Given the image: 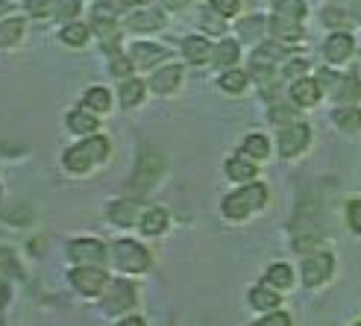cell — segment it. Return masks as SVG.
<instances>
[{
    "label": "cell",
    "mask_w": 361,
    "mask_h": 326,
    "mask_svg": "<svg viewBox=\"0 0 361 326\" xmlns=\"http://www.w3.org/2000/svg\"><path fill=\"white\" fill-rule=\"evenodd\" d=\"M106 153H109V138L92 135V138L74 144V147L65 153V168L74 171V174H82V171H88L92 165H97V162H103Z\"/></svg>",
    "instance_id": "cell-1"
},
{
    "label": "cell",
    "mask_w": 361,
    "mask_h": 326,
    "mask_svg": "<svg viewBox=\"0 0 361 326\" xmlns=\"http://www.w3.org/2000/svg\"><path fill=\"white\" fill-rule=\"evenodd\" d=\"M264 200H267V188L262 183L244 186L224 200V215L229 217V221H241V217H247L250 212H259L264 206Z\"/></svg>",
    "instance_id": "cell-2"
},
{
    "label": "cell",
    "mask_w": 361,
    "mask_h": 326,
    "mask_svg": "<svg viewBox=\"0 0 361 326\" xmlns=\"http://www.w3.org/2000/svg\"><path fill=\"white\" fill-rule=\"evenodd\" d=\"M161 171H165V159H161V153H156V150H144L141 159H138L135 176H133V188H141V191L153 188V183L161 176Z\"/></svg>",
    "instance_id": "cell-3"
},
{
    "label": "cell",
    "mask_w": 361,
    "mask_h": 326,
    "mask_svg": "<svg viewBox=\"0 0 361 326\" xmlns=\"http://www.w3.org/2000/svg\"><path fill=\"white\" fill-rule=\"evenodd\" d=\"M71 282H74L77 291H82L88 297L103 294L106 288H109V277H106L100 267H92V265H82V267L71 270Z\"/></svg>",
    "instance_id": "cell-4"
},
{
    "label": "cell",
    "mask_w": 361,
    "mask_h": 326,
    "mask_svg": "<svg viewBox=\"0 0 361 326\" xmlns=\"http://www.w3.org/2000/svg\"><path fill=\"white\" fill-rule=\"evenodd\" d=\"M115 262H118V267L130 270V274H141V270H147V265H150V253L135 241H118Z\"/></svg>",
    "instance_id": "cell-5"
},
{
    "label": "cell",
    "mask_w": 361,
    "mask_h": 326,
    "mask_svg": "<svg viewBox=\"0 0 361 326\" xmlns=\"http://www.w3.org/2000/svg\"><path fill=\"white\" fill-rule=\"evenodd\" d=\"M305 144H309V126H305V123H288L285 130L279 133V153L285 159L302 153Z\"/></svg>",
    "instance_id": "cell-6"
},
{
    "label": "cell",
    "mask_w": 361,
    "mask_h": 326,
    "mask_svg": "<svg viewBox=\"0 0 361 326\" xmlns=\"http://www.w3.org/2000/svg\"><path fill=\"white\" fill-rule=\"evenodd\" d=\"M332 274V256L329 253H314V256H309L302 262V279L305 285H320V282H326Z\"/></svg>",
    "instance_id": "cell-7"
},
{
    "label": "cell",
    "mask_w": 361,
    "mask_h": 326,
    "mask_svg": "<svg viewBox=\"0 0 361 326\" xmlns=\"http://www.w3.org/2000/svg\"><path fill=\"white\" fill-rule=\"evenodd\" d=\"M106 312H126L135 306V288L130 282H112L109 291H106Z\"/></svg>",
    "instance_id": "cell-8"
},
{
    "label": "cell",
    "mask_w": 361,
    "mask_h": 326,
    "mask_svg": "<svg viewBox=\"0 0 361 326\" xmlns=\"http://www.w3.org/2000/svg\"><path fill=\"white\" fill-rule=\"evenodd\" d=\"M68 253L74 256L77 262H103L106 259V247L100 244V241H94V239H80V241H71V247H68Z\"/></svg>",
    "instance_id": "cell-9"
},
{
    "label": "cell",
    "mask_w": 361,
    "mask_h": 326,
    "mask_svg": "<svg viewBox=\"0 0 361 326\" xmlns=\"http://www.w3.org/2000/svg\"><path fill=\"white\" fill-rule=\"evenodd\" d=\"M165 56H168V50H165V47L147 44V42H138V44L133 47V53H130L133 65H138V68H153L156 62H161Z\"/></svg>",
    "instance_id": "cell-10"
},
{
    "label": "cell",
    "mask_w": 361,
    "mask_h": 326,
    "mask_svg": "<svg viewBox=\"0 0 361 326\" xmlns=\"http://www.w3.org/2000/svg\"><path fill=\"white\" fill-rule=\"evenodd\" d=\"M179 80H183V68H179V65H168V68H161V71H156V74H153L150 88H153L156 95H171L173 88L179 85Z\"/></svg>",
    "instance_id": "cell-11"
},
{
    "label": "cell",
    "mask_w": 361,
    "mask_h": 326,
    "mask_svg": "<svg viewBox=\"0 0 361 326\" xmlns=\"http://www.w3.org/2000/svg\"><path fill=\"white\" fill-rule=\"evenodd\" d=\"M323 53H326V59L329 62H344L353 56V39L344 32H335L326 39V47H323Z\"/></svg>",
    "instance_id": "cell-12"
},
{
    "label": "cell",
    "mask_w": 361,
    "mask_h": 326,
    "mask_svg": "<svg viewBox=\"0 0 361 326\" xmlns=\"http://www.w3.org/2000/svg\"><path fill=\"white\" fill-rule=\"evenodd\" d=\"M141 206L135 200H121V203H112L109 206V221L121 224V227H130V224H138L141 217H138Z\"/></svg>",
    "instance_id": "cell-13"
},
{
    "label": "cell",
    "mask_w": 361,
    "mask_h": 326,
    "mask_svg": "<svg viewBox=\"0 0 361 326\" xmlns=\"http://www.w3.org/2000/svg\"><path fill=\"white\" fill-rule=\"evenodd\" d=\"M291 97L297 106H314L320 100V83L317 80H297L291 88Z\"/></svg>",
    "instance_id": "cell-14"
},
{
    "label": "cell",
    "mask_w": 361,
    "mask_h": 326,
    "mask_svg": "<svg viewBox=\"0 0 361 326\" xmlns=\"http://www.w3.org/2000/svg\"><path fill=\"white\" fill-rule=\"evenodd\" d=\"M212 53H214V47H212L206 39H200V35H191V39H185V59H188L191 65L209 62Z\"/></svg>",
    "instance_id": "cell-15"
},
{
    "label": "cell",
    "mask_w": 361,
    "mask_h": 326,
    "mask_svg": "<svg viewBox=\"0 0 361 326\" xmlns=\"http://www.w3.org/2000/svg\"><path fill=\"white\" fill-rule=\"evenodd\" d=\"M141 232L144 235H159L161 229L168 227V212L165 209H150V212H144L141 215Z\"/></svg>",
    "instance_id": "cell-16"
},
{
    "label": "cell",
    "mask_w": 361,
    "mask_h": 326,
    "mask_svg": "<svg viewBox=\"0 0 361 326\" xmlns=\"http://www.w3.org/2000/svg\"><path fill=\"white\" fill-rule=\"evenodd\" d=\"M270 30H274V35H276V39H282V42H297L302 35L297 21H288V18H279V15L270 21Z\"/></svg>",
    "instance_id": "cell-17"
},
{
    "label": "cell",
    "mask_w": 361,
    "mask_h": 326,
    "mask_svg": "<svg viewBox=\"0 0 361 326\" xmlns=\"http://www.w3.org/2000/svg\"><path fill=\"white\" fill-rule=\"evenodd\" d=\"M226 176L235 179V183H247V179L256 176V165H250L247 159H229L226 162Z\"/></svg>",
    "instance_id": "cell-18"
},
{
    "label": "cell",
    "mask_w": 361,
    "mask_h": 326,
    "mask_svg": "<svg viewBox=\"0 0 361 326\" xmlns=\"http://www.w3.org/2000/svg\"><path fill=\"white\" fill-rule=\"evenodd\" d=\"M82 106L88 109V112H106V109L112 106V97H109V92H106V88H88Z\"/></svg>",
    "instance_id": "cell-19"
},
{
    "label": "cell",
    "mask_w": 361,
    "mask_h": 326,
    "mask_svg": "<svg viewBox=\"0 0 361 326\" xmlns=\"http://www.w3.org/2000/svg\"><path fill=\"white\" fill-rule=\"evenodd\" d=\"M212 59H214V65H218V68H232L238 62V44L235 42L218 44V47H214V53H212Z\"/></svg>",
    "instance_id": "cell-20"
},
{
    "label": "cell",
    "mask_w": 361,
    "mask_h": 326,
    "mask_svg": "<svg viewBox=\"0 0 361 326\" xmlns=\"http://www.w3.org/2000/svg\"><path fill=\"white\" fill-rule=\"evenodd\" d=\"M68 126H71L74 133H80V135H88V133L97 130V118L88 115V112H71V115H68Z\"/></svg>",
    "instance_id": "cell-21"
},
{
    "label": "cell",
    "mask_w": 361,
    "mask_h": 326,
    "mask_svg": "<svg viewBox=\"0 0 361 326\" xmlns=\"http://www.w3.org/2000/svg\"><path fill=\"white\" fill-rule=\"evenodd\" d=\"M24 32V21H18V18H9V21L0 24V47H12L18 39H21Z\"/></svg>",
    "instance_id": "cell-22"
},
{
    "label": "cell",
    "mask_w": 361,
    "mask_h": 326,
    "mask_svg": "<svg viewBox=\"0 0 361 326\" xmlns=\"http://www.w3.org/2000/svg\"><path fill=\"white\" fill-rule=\"evenodd\" d=\"M267 285L270 288H291V282H294V274H291V267L288 265H274L267 270Z\"/></svg>",
    "instance_id": "cell-23"
},
{
    "label": "cell",
    "mask_w": 361,
    "mask_h": 326,
    "mask_svg": "<svg viewBox=\"0 0 361 326\" xmlns=\"http://www.w3.org/2000/svg\"><path fill=\"white\" fill-rule=\"evenodd\" d=\"M159 24H161V12L159 9H144V12H135L130 18L133 30H156Z\"/></svg>",
    "instance_id": "cell-24"
},
{
    "label": "cell",
    "mask_w": 361,
    "mask_h": 326,
    "mask_svg": "<svg viewBox=\"0 0 361 326\" xmlns=\"http://www.w3.org/2000/svg\"><path fill=\"white\" fill-rule=\"evenodd\" d=\"M221 88L229 95H241L247 88V74L244 71H226V74L221 77Z\"/></svg>",
    "instance_id": "cell-25"
},
{
    "label": "cell",
    "mask_w": 361,
    "mask_h": 326,
    "mask_svg": "<svg viewBox=\"0 0 361 326\" xmlns=\"http://www.w3.org/2000/svg\"><path fill=\"white\" fill-rule=\"evenodd\" d=\"M276 15L288 18V21H300L305 15V4L302 0H276Z\"/></svg>",
    "instance_id": "cell-26"
},
{
    "label": "cell",
    "mask_w": 361,
    "mask_h": 326,
    "mask_svg": "<svg viewBox=\"0 0 361 326\" xmlns=\"http://www.w3.org/2000/svg\"><path fill=\"white\" fill-rule=\"evenodd\" d=\"M62 42L71 44V47H82L88 42V27L85 24H68L62 30Z\"/></svg>",
    "instance_id": "cell-27"
},
{
    "label": "cell",
    "mask_w": 361,
    "mask_h": 326,
    "mask_svg": "<svg viewBox=\"0 0 361 326\" xmlns=\"http://www.w3.org/2000/svg\"><path fill=\"white\" fill-rule=\"evenodd\" d=\"M144 97V83L141 80H126L121 85V103L123 106H135Z\"/></svg>",
    "instance_id": "cell-28"
},
{
    "label": "cell",
    "mask_w": 361,
    "mask_h": 326,
    "mask_svg": "<svg viewBox=\"0 0 361 326\" xmlns=\"http://www.w3.org/2000/svg\"><path fill=\"white\" fill-rule=\"evenodd\" d=\"M250 303L256 306V309H274V306H279V294L270 291V288H252Z\"/></svg>",
    "instance_id": "cell-29"
},
{
    "label": "cell",
    "mask_w": 361,
    "mask_h": 326,
    "mask_svg": "<svg viewBox=\"0 0 361 326\" xmlns=\"http://www.w3.org/2000/svg\"><path fill=\"white\" fill-rule=\"evenodd\" d=\"M335 121H338L341 130H347V133L361 130V112H358V109H338Z\"/></svg>",
    "instance_id": "cell-30"
},
{
    "label": "cell",
    "mask_w": 361,
    "mask_h": 326,
    "mask_svg": "<svg viewBox=\"0 0 361 326\" xmlns=\"http://www.w3.org/2000/svg\"><path fill=\"white\" fill-rule=\"evenodd\" d=\"M267 150H270V144H267L264 135H247V141H244V156H250V159H264Z\"/></svg>",
    "instance_id": "cell-31"
},
{
    "label": "cell",
    "mask_w": 361,
    "mask_h": 326,
    "mask_svg": "<svg viewBox=\"0 0 361 326\" xmlns=\"http://www.w3.org/2000/svg\"><path fill=\"white\" fill-rule=\"evenodd\" d=\"M341 100H358L361 97V83L355 77H347V80H341L338 85V92H335Z\"/></svg>",
    "instance_id": "cell-32"
},
{
    "label": "cell",
    "mask_w": 361,
    "mask_h": 326,
    "mask_svg": "<svg viewBox=\"0 0 361 326\" xmlns=\"http://www.w3.org/2000/svg\"><path fill=\"white\" fill-rule=\"evenodd\" d=\"M238 30H241V39H259V35H262V30H264V21H262V18H247V21L244 24H238Z\"/></svg>",
    "instance_id": "cell-33"
},
{
    "label": "cell",
    "mask_w": 361,
    "mask_h": 326,
    "mask_svg": "<svg viewBox=\"0 0 361 326\" xmlns=\"http://www.w3.org/2000/svg\"><path fill=\"white\" fill-rule=\"evenodd\" d=\"M80 15V0H56V18L59 21H71Z\"/></svg>",
    "instance_id": "cell-34"
},
{
    "label": "cell",
    "mask_w": 361,
    "mask_h": 326,
    "mask_svg": "<svg viewBox=\"0 0 361 326\" xmlns=\"http://www.w3.org/2000/svg\"><path fill=\"white\" fill-rule=\"evenodd\" d=\"M24 6L30 9V15H35V18H42V15H47V12H53V0H24Z\"/></svg>",
    "instance_id": "cell-35"
},
{
    "label": "cell",
    "mask_w": 361,
    "mask_h": 326,
    "mask_svg": "<svg viewBox=\"0 0 361 326\" xmlns=\"http://www.w3.org/2000/svg\"><path fill=\"white\" fill-rule=\"evenodd\" d=\"M212 6L218 9L221 15H226V18H229V15H235V12L241 9V0H212Z\"/></svg>",
    "instance_id": "cell-36"
},
{
    "label": "cell",
    "mask_w": 361,
    "mask_h": 326,
    "mask_svg": "<svg viewBox=\"0 0 361 326\" xmlns=\"http://www.w3.org/2000/svg\"><path fill=\"white\" fill-rule=\"evenodd\" d=\"M130 68H133V59H126V56L112 59V74L115 77H130Z\"/></svg>",
    "instance_id": "cell-37"
},
{
    "label": "cell",
    "mask_w": 361,
    "mask_h": 326,
    "mask_svg": "<svg viewBox=\"0 0 361 326\" xmlns=\"http://www.w3.org/2000/svg\"><path fill=\"white\" fill-rule=\"evenodd\" d=\"M347 217H350V227H353L355 232H361V200L350 203V212H347Z\"/></svg>",
    "instance_id": "cell-38"
},
{
    "label": "cell",
    "mask_w": 361,
    "mask_h": 326,
    "mask_svg": "<svg viewBox=\"0 0 361 326\" xmlns=\"http://www.w3.org/2000/svg\"><path fill=\"white\" fill-rule=\"evenodd\" d=\"M252 326H291V318H288V315H270V318L252 323Z\"/></svg>",
    "instance_id": "cell-39"
},
{
    "label": "cell",
    "mask_w": 361,
    "mask_h": 326,
    "mask_svg": "<svg viewBox=\"0 0 361 326\" xmlns=\"http://www.w3.org/2000/svg\"><path fill=\"white\" fill-rule=\"evenodd\" d=\"M270 118H274L276 123H291L294 121V112H291V109H285V106H276L274 112H270Z\"/></svg>",
    "instance_id": "cell-40"
},
{
    "label": "cell",
    "mask_w": 361,
    "mask_h": 326,
    "mask_svg": "<svg viewBox=\"0 0 361 326\" xmlns=\"http://www.w3.org/2000/svg\"><path fill=\"white\" fill-rule=\"evenodd\" d=\"M305 68H309V65H305L302 59H294L291 65H288V68H285V74H300V71H305Z\"/></svg>",
    "instance_id": "cell-41"
},
{
    "label": "cell",
    "mask_w": 361,
    "mask_h": 326,
    "mask_svg": "<svg viewBox=\"0 0 361 326\" xmlns=\"http://www.w3.org/2000/svg\"><path fill=\"white\" fill-rule=\"evenodd\" d=\"M6 300H9V285L0 279V306H6Z\"/></svg>",
    "instance_id": "cell-42"
},
{
    "label": "cell",
    "mask_w": 361,
    "mask_h": 326,
    "mask_svg": "<svg viewBox=\"0 0 361 326\" xmlns=\"http://www.w3.org/2000/svg\"><path fill=\"white\" fill-rule=\"evenodd\" d=\"M121 326H147V323H144L141 318H126V320H123Z\"/></svg>",
    "instance_id": "cell-43"
},
{
    "label": "cell",
    "mask_w": 361,
    "mask_h": 326,
    "mask_svg": "<svg viewBox=\"0 0 361 326\" xmlns=\"http://www.w3.org/2000/svg\"><path fill=\"white\" fill-rule=\"evenodd\" d=\"M9 9V4H6V0H0V12H6Z\"/></svg>",
    "instance_id": "cell-44"
},
{
    "label": "cell",
    "mask_w": 361,
    "mask_h": 326,
    "mask_svg": "<svg viewBox=\"0 0 361 326\" xmlns=\"http://www.w3.org/2000/svg\"><path fill=\"white\" fill-rule=\"evenodd\" d=\"M358 326H361V323H358Z\"/></svg>",
    "instance_id": "cell-45"
}]
</instances>
